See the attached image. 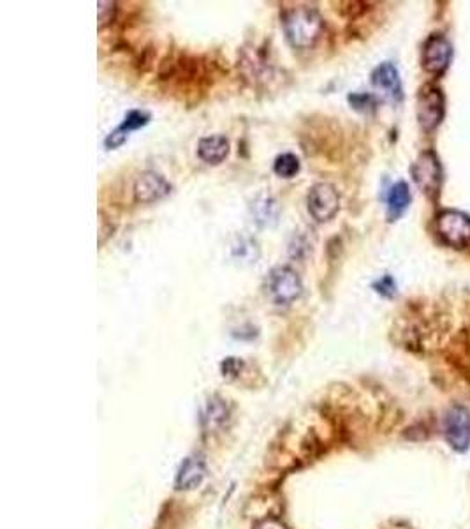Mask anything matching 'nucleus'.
Instances as JSON below:
<instances>
[{"mask_svg":"<svg viewBox=\"0 0 470 529\" xmlns=\"http://www.w3.org/2000/svg\"><path fill=\"white\" fill-rule=\"evenodd\" d=\"M282 29L291 46L296 50H310L321 39L324 20L317 9L296 4L282 11Z\"/></svg>","mask_w":470,"mask_h":529,"instance_id":"obj_1","label":"nucleus"},{"mask_svg":"<svg viewBox=\"0 0 470 529\" xmlns=\"http://www.w3.org/2000/svg\"><path fill=\"white\" fill-rule=\"evenodd\" d=\"M263 288L268 300L279 307L294 304L303 293V283L296 270L291 267H275L270 270Z\"/></svg>","mask_w":470,"mask_h":529,"instance_id":"obj_2","label":"nucleus"},{"mask_svg":"<svg viewBox=\"0 0 470 529\" xmlns=\"http://www.w3.org/2000/svg\"><path fill=\"white\" fill-rule=\"evenodd\" d=\"M307 207L317 222L331 221L340 210V194L337 187L328 182H319L312 185L307 196Z\"/></svg>","mask_w":470,"mask_h":529,"instance_id":"obj_3","label":"nucleus"},{"mask_svg":"<svg viewBox=\"0 0 470 529\" xmlns=\"http://www.w3.org/2000/svg\"><path fill=\"white\" fill-rule=\"evenodd\" d=\"M438 235L445 243L463 247L470 242V217L456 210H445L438 215Z\"/></svg>","mask_w":470,"mask_h":529,"instance_id":"obj_4","label":"nucleus"},{"mask_svg":"<svg viewBox=\"0 0 470 529\" xmlns=\"http://www.w3.org/2000/svg\"><path fill=\"white\" fill-rule=\"evenodd\" d=\"M445 439L455 450L469 448L470 445V413L463 406L451 408L444 422Z\"/></svg>","mask_w":470,"mask_h":529,"instance_id":"obj_5","label":"nucleus"},{"mask_svg":"<svg viewBox=\"0 0 470 529\" xmlns=\"http://www.w3.org/2000/svg\"><path fill=\"white\" fill-rule=\"evenodd\" d=\"M171 184L155 171H146L139 175V178L134 184V200L138 203H155L164 200L171 194Z\"/></svg>","mask_w":470,"mask_h":529,"instance_id":"obj_6","label":"nucleus"},{"mask_svg":"<svg viewBox=\"0 0 470 529\" xmlns=\"http://www.w3.org/2000/svg\"><path fill=\"white\" fill-rule=\"evenodd\" d=\"M413 177L416 184L428 194L438 192L442 180V170L438 164L437 156L434 152H424L417 157L413 166Z\"/></svg>","mask_w":470,"mask_h":529,"instance_id":"obj_7","label":"nucleus"},{"mask_svg":"<svg viewBox=\"0 0 470 529\" xmlns=\"http://www.w3.org/2000/svg\"><path fill=\"white\" fill-rule=\"evenodd\" d=\"M442 113H444V99L441 91L428 88L420 95L417 101V119L424 130H434L441 123Z\"/></svg>","mask_w":470,"mask_h":529,"instance_id":"obj_8","label":"nucleus"},{"mask_svg":"<svg viewBox=\"0 0 470 529\" xmlns=\"http://www.w3.org/2000/svg\"><path fill=\"white\" fill-rule=\"evenodd\" d=\"M150 122V113L145 109H130L125 115L123 122L116 127L115 130H111L104 140V147L109 150H115L118 147H122L127 142L129 135L132 130H138L141 127H145Z\"/></svg>","mask_w":470,"mask_h":529,"instance_id":"obj_9","label":"nucleus"},{"mask_svg":"<svg viewBox=\"0 0 470 529\" xmlns=\"http://www.w3.org/2000/svg\"><path fill=\"white\" fill-rule=\"evenodd\" d=\"M452 48L449 41L442 36H431L424 44L423 62L424 69L430 73H442L451 60Z\"/></svg>","mask_w":470,"mask_h":529,"instance_id":"obj_10","label":"nucleus"},{"mask_svg":"<svg viewBox=\"0 0 470 529\" xmlns=\"http://www.w3.org/2000/svg\"><path fill=\"white\" fill-rule=\"evenodd\" d=\"M250 215L259 228H273L280 217L279 201L270 194L257 196L250 205Z\"/></svg>","mask_w":470,"mask_h":529,"instance_id":"obj_11","label":"nucleus"},{"mask_svg":"<svg viewBox=\"0 0 470 529\" xmlns=\"http://www.w3.org/2000/svg\"><path fill=\"white\" fill-rule=\"evenodd\" d=\"M372 85L377 91L384 92L391 99H394V101L401 99L400 74H398V69L391 62H384V64L373 69Z\"/></svg>","mask_w":470,"mask_h":529,"instance_id":"obj_12","label":"nucleus"},{"mask_svg":"<svg viewBox=\"0 0 470 529\" xmlns=\"http://www.w3.org/2000/svg\"><path fill=\"white\" fill-rule=\"evenodd\" d=\"M229 140L222 135H214L207 136V138H201L198 143V156L199 159L207 164H217L224 163L226 157L229 156Z\"/></svg>","mask_w":470,"mask_h":529,"instance_id":"obj_13","label":"nucleus"},{"mask_svg":"<svg viewBox=\"0 0 470 529\" xmlns=\"http://www.w3.org/2000/svg\"><path fill=\"white\" fill-rule=\"evenodd\" d=\"M229 254L231 260L240 267H249L257 263L261 256V247L256 239L249 235H236L229 243Z\"/></svg>","mask_w":470,"mask_h":529,"instance_id":"obj_14","label":"nucleus"},{"mask_svg":"<svg viewBox=\"0 0 470 529\" xmlns=\"http://www.w3.org/2000/svg\"><path fill=\"white\" fill-rule=\"evenodd\" d=\"M207 475V466L201 455H191L184 460L177 476V489L188 490L198 487Z\"/></svg>","mask_w":470,"mask_h":529,"instance_id":"obj_15","label":"nucleus"},{"mask_svg":"<svg viewBox=\"0 0 470 529\" xmlns=\"http://www.w3.org/2000/svg\"><path fill=\"white\" fill-rule=\"evenodd\" d=\"M410 205V189L406 182H398L387 194V219L396 221Z\"/></svg>","mask_w":470,"mask_h":529,"instance_id":"obj_16","label":"nucleus"},{"mask_svg":"<svg viewBox=\"0 0 470 529\" xmlns=\"http://www.w3.org/2000/svg\"><path fill=\"white\" fill-rule=\"evenodd\" d=\"M229 417L228 404L221 399V397H214V399L208 401L207 410H205L203 422L208 429H217L221 425L226 424Z\"/></svg>","mask_w":470,"mask_h":529,"instance_id":"obj_17","label":"nucleus"},{"mask_svg":"<svg viewBox=\"0 0 470 529\" xmlns=\"http://www.w3.org/2000/svg\"><path fill=\"white\" fill-rule=\"evenodd\" d=\"M301 163L294 154H280L273 163V171L279 175L280 178H293L300 173Z\"/></svg>","mask_w":470,"mask_h":529,"instance_id":"obj_18","label":"nucleus"},{"mask_svg":"<svg viewBox=\"0 0 470 529\" xmlns=\"http://www.w3.org/2000/svg\"><path fill=\"white\" fill-rule=\"evenodd\" d=\"M99 29L111 25L116 16V2H99Z\"/></svg>","mask_w":470,"mask_h":529,"instance_id":"obj_19","label":"nucleus"},{"mask_svg":"<svg viewBox=\"0 0 470 529\" xmlns=\"http://www.w3.org/2000/svg\"><path fill=\"white\" fill-rule=\"evenodd\" d=\"M373 288H375L377 293L382 295V297H386V298H391L394 293H396V284H394L393 277L391 276H384L382 279H379L375 284H373Z\"/></svg>","mask_w":470,"mask_h":529,"instance_id":"obj_20","label":"nucleus"},{"mask_svg":"<svg viewBox=\"0 0 470 529\" xmlns=\"http://www.w3.org/2000/svg\"><path fill=\"white\" fill-rule=\"evenodd\" d=\"M242 360L226 359L224 362H222V373H224V376H236V374H240V370H242Z\"/></svg>","mask_w":470,"mask_h":529,"instance_id":"obj_21","label":"nucleus"},{"mask_svg":"<svg viewBox=\"0 0 470 529\" xmlns=\"http://www.w3.org/2000/svg\"><path fill=\"white\" fill-rule=\"evenodd\" d=\"M256 529H286V525H284L282 522L275 521V518H266V521L259 522V524L256 525Z\"/></svg>","mask_w":470,"mask_h":529,"instance_id":"obj_22","label":"nucleus"}]
</instances>
